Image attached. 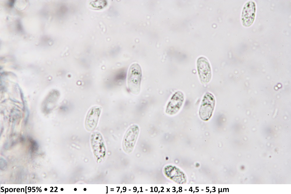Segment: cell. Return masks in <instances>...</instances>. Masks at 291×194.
Listing matches in <instances>:
<instances>
[{
  "label": "cell",
  "instance_id": "obj_1",
  "mask_svg": "<svg viewBox=\"0 0 291 194\" xmlns=\"http://www.w3.org/2000/svg\"><path fill=\"white\" fill-rule=\"evenodd\" d=\"M142 77L141 67L137 63L132 64L128 72L127 83L128 89L131 93L138 94L140 90Z\"/></svg>",
  "mask_w": 291,
  "mask_h": 194
},
{
  "label": "cell",
  "instance_id": "obj_8",
  "mask_svg": "<svg viewBox=\"0 0 291 194\" xmlns=\"http://www.w3.org/2000/svg\"><path fill=\"white\" fill-rule=\"evenodd\" d=\"M106 3L104 1H96L93 2L91 5L94 7L102 8L106 5Z\"/></svg>",
  "mask_w": 291,
  "mask_h": 194
},
{
  "label": "cell",
  "instance_id": "obj_3",
  "mask_svg": "<svg viewBox=\"0 0 291 194\" xmlns=\"http://www.w3.org/2000/svg\"><path fill=\"white\" fill-rule=\"evenodd\" d=\"M197 68L201 82L204 84L208 83L211 79L212 71L207 59L203 57H199L197 61Z\"/></svg>",
  "mask_w": 291,
  "mask_h": 194
},
{
  "label": "cell",
  "instance_id": "obj_10",
  "mask_svg": "<svg viewBox=\"0 0 291 194\" xmlns=\"http://www.w3.org/2000/svg\"><path fill=\"white\" fill-rule=\"evenodd\" d=\"M45 190L46 191H47V188H45Z\"/></svg>",
  "mask_w": 291,
  "mask_h": 194
},
{
  "label": "cell",
  "instance_id": "obj_11",
  "mask_svg": "<svg viewBox=\"0 0 291 194\" xmlns=\"http://www.w3.org/2000/svg\"><path fill=\"white\" fill-rule=\"evenodd\" d=\"M61 191H63V188H61Z\"/></svg>",
  "mask_w": 291,
  "mask_h": 194
},
{
  "label": "cell",
  "instance_id": "obj_9",
  "mask_svg": "<svg viewBox=\"0 0 291 194\" xmlns=\"http://www.w3.org/2000/svg\"><path fill=\"white\" fill-rule=\"evenodd\" d=\"M9 1H10V3H9V5L10 6V7L13 6V3H14L15 1L14 0H10Z\"/></svg>",
  "mask_w": 291,
  "mask_h": 194
},
{
  "label": "cell",
  "instance_id": "obj_6",
  "mask_svg": "<svg viewBox=\"0 0 291 194\" xmlns=\"http://www.w3.org/2000/svg\"><path fill=\"white\" fill-rule=\"evenodd\" d=\"M101 111V107L98 106H93L89 110L85 122V126L87 130L93 131L96 128Z\"/></svg>",
  "mask_w": 291,
  "mask_h": 194
},
{
  "label": "cell",
  "instance_id": "obj_4",
  "mask_svg": "<svg viewBox=\"0 0 291 194\" xmlns=\"http://www.w3.org/2000/svg\"><path fill=\"white\" fill-rule=\"evenodd\" d=\"M184 100L182 92L177 91L173 94L166 105L165 112L169 115L176 114L181 107Z\"/></svg>",
  "mask_w": 291,
  "mask_h": 194
},
{
  "label": "cell",
  "instance_id": "obj_5",
  "mask_svg": "<svg viewBox=\"0 0 291 194\" xmlns=\"http://www.w3.org/2000/svg\"><path fill=\"white\" fill-rule=\"evenodd\" d=\"M139 127L136 125L131 126L128 129L123 141V149L126 151H131L133 149L138 135Z\"/></svg>",
  "mask_w": 291,
  "mask_h": 194
},
{
  "label": "cell",
  "instance_id": "obj_2",
  "mask_svg": "<svg viewBox=\"0 0 291 194\" xmlns=\"http://www.w3.org/2000/svg\"><path fill=\"white\" fill-rule=\"evenodd\" d=\"M215 100L212 94L207 92L204 95L199 108V113L203 121L209 120L212 116L215 105Z\"/></svg>",
  "mask_w": 291,
  "mask_h": 194
},
{
  "label": "cell",
  "instance_id": "obj_7",
  "mask_svg": "<svg viewBox=\"0 0 291 194\" xmlns=\"http://www.w3.org/2000/svg\"><path fill=\"white\" fill-rule=\"evenodd\" d=\"M255 4L254 2L249 1L245 5L242 17L244 25L249 27L252 24L255 16Z\"/></svg>",
  "mask_w": 291,
  "mask_h": 194
}]
</instances>
